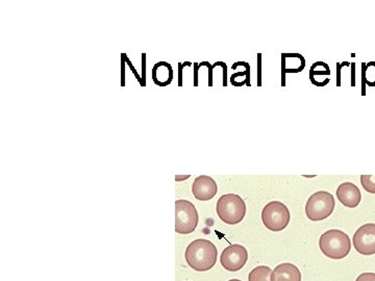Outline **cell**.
<instances>
[{"label": "cell", "mask_w": 375, "mask_h": 281, "mask_svg": "<svg viewBox=\"0 0 375 281\" xmlns=\"http://www.w3.org/2000/svg\"><path fill=\"white\" fill-rule=\"evenodd\" d=\"M217 257L218 250L215 245L205 239L195 240L186 249V262L197 272L211 270L216 265Z\"/></svg>", "instance_id": "6da1fadb"}, {"label": "cell", "mask_w": 375, "mask_h": 281, "mask_svg": "<svg viewBox=\"0 0 375 281\" xmlns=\"http://www.w3.org/2000/svg\"><path fill=\"white\" fill-rule=\"evenodd\" d=\"M319 247L326 257L333 259H342L351 252V239L341 230H328L320 238Z\"/></svg>", "instance_id": "7a4b0ae2"}, {"label": "cell", "mask_w": 375, "mask_h": 281, "mask_svg": "<svg viewBox=\"0 0 375 281\" xmlns=\"http://www.w3.org/2000/svg\"><path fill=\"white\" fill-rule=\"evenodd\" d=\"M216 211L222 222L228 225H236L244 219L246 205L239 195L226 194L220 197Z\"/></svg>", "instance_id": "3957f363"}, {"label": "cell", "mask_w": 375, "mask_h": 281, "mask_svg": "<svg viewBox=\"0 0 375 281\" xmlns=\"http://www.w3.org/2000/svg\"><path fill=\"white\" fill-rule=\"evenodd\" d=\"M336 201L330 193L319 191L310 197L305 205V215L311 221L326 220L334 213Z\"/></svg>", "instance_id": "277c9868"}, {"label": "cell", "mask_w": 375, "mask_h": 281, "mask_svg": "<svg viewBox=\"0 0 375 281\" xmlns=\"http://www.w3.org/2000/svg\"><path fill=\"white\" fill-rule=\"evenodd\" d=\"M290 220V211L280 201H271L262 211V221L270 232H282L289 225Z\"/></svg>", "instance_id": "5b68a950"}, {"label": "cell", "mask_w": 375, "mask_h": 281, "mask_svg": "<svg viewBox=\"0 0 375 281\" xmlns=\"http://www.w3.org/2000/svg\"><path fill=\"white\" fill-rule=\"evenodd\" d=\"M196 207L188 200L175 201V232L177 234H192L198 225Z\"/></svg>", "instance_id": "8992f818"}, {"label": "cell", "mask_w": 375, "mask_h": 281, "mask_svg": "<svg viewBox=\"0 0 375 281\" xmlns=\"http://www.w3.org/2000/svg\"><path fill=\"white\" fill-rule=\"evenodd\" d=\"M248 261V251L242 245H230L222 251L220 263L224 269L230 272H237L242 269Z\"/></svg>", "instance_id": "52a82bcc"}, {"label": "cell", "mask_w": 375, "mask_h": 281, "mask_svg": "<svg viewBox=\"0 0 375 281\" xmlns=\"http://www.w3.org/2000/svg\"><path fill=\"white\" fill-rule=\"evenodd\" d=\"M353 246L362 255H375V224L367 223L361 226L353 236Z\"/></svg>", "instance_id": "ba28073f"}, {"label": "cell", "mask_w": 375, "mask_h": 281, "mask_svg": "<svg viewBox=\"0 0 375 281\" xmlns=\"http://www.w3.org/2000/svg\"><path fill=\"white\" fill-rule=\"evenodd\" d=\"M218 186L213 178L207 175L195 178L192 186V193L197 200L209 201L217 194Z\"/></svg>", "instance_id": "9c48e42d"}, {"label": "cell", "mask_w": 375, "mask_h": 281, "mask_svg": "<svg viewBox=\"0 0 375 281\" xmlns=\"http://www.w3.org/2000/svg\"><path fill=\"white\" fill-rule=\"evenodd\" d=\"M337 198L344 207L355 209L361 202V191L353 182H344L337 190Z\"/></svg>", "instance_id": "30bf717a"}, {"label": "cell", "mask_w": 375, "mask_h": 281, "mask_svg": "<svg viewBox=\"0 0 375 281\" xmlns=\"http://www.w3.org/2000/svg\"><path fill=\"white\" fill-rule=\"evenodd\" d=\"M305 60L299 54H282V86H285L286 73H301L305 69Z\"/></svg>", "instance_id": "8fae6325"}, {"label": "cell", "mask_w": 375, "mask_h": 281, "mask_svg": "<svg viewBox=\"0 0 375 281\" xmlns=\"http://www.w3.org/2000/svg\"><path fill=\"white\" fill-rule=\"evenodd\" d=\"M271 281H301V273L296 266L282 264L272 271Z\"/></svg>", "instance_id": "7c38bea8"}, {"label": "cell", "mask_w": 375, "mask_h": 281, "mask_svg": "<svg viewBox=\"0 0 375 281\" xmlns=\"http://www.w3.org/2000/svg\"><path fill=\"white\" fill-rule=\"evenodd\" d=\"M173 71L168 63H158L152 70V79H154L156 85L164 86L169 85L173 81Z\"/></svg>", "instance_id": "4fadbf2b"}, {"label": "cell", "mask_w": 375, "mask_h": 281, "mask_svg": "<svg viewBox=\"0 0 375 281\" xmlns=\"http://www.w3.org/2000/svg\"><path fill=\"white\" fill-rule=\"evenodd\" d=\"M272 270L267 266H259L249 273L248 281H271Z\"/></svg>", "instance_id": "5bb4252c"}, {"label": "cell", "mask_w": 375, "mask_h": 281, "mask_svg": "<svg viewBox=\"0 0 375 281\" xmlns=\"http://www.w3.org/2000/svg\"><path fill=\"white\" fill-rule=\"evenodd\" d=\"M330 69L328 64L324 62H317L313 64L310 70V79H316L317 77H322V75H330Z\"/></svg>", "instance_id": "9a60e30c"}, {"label": "cell", "mask_w": 375, "mask_h": 281, "mask_svg": "<svg viewBox=\"0 0 375 281\" xmlns=\"http://www.w3.org/2000/svg\"><path fill=\"white\" fill-rule=\"evenodd\" d=\"M363 81L370 87L375 86V62L363 64Z\"/></svg>", "instance_id": "2e32d148"}, {"label": "cell", "mask_w": 375, "mask_h": 281, "mask_svg": "<svg viewBox=\"0 0 375 281\" xmlns=\"http://www.w3.org/2000/svg\"><path fill=\"white\" fill-rule=\"evenodd\" d=\"M361 184L366 192L375 194V175H362Z\"/></svg>", "instance_id": "e0dca14e"}, {"label": "cell", "mask_w": 375, "mask_h": 281, "mask_svg": "<svg viewBox=\"0 0 375 281\" xmlns=\"http://www.w3.org/2000/svg\"><path fill=\"white\" fill-rule=\"evenodd\" d=\"M356 281H375V273H363Z\"/></svg>", "instance_id": "ac0fdd59"}, {"label": "cell", "mask_w": 375, "mask_h": 281, "mask_svg": "<svg viewBox=\"0 0 375 281\" xmlns=\"http://www.w3.org/2000/svg\"><path fill=\"white\" fill-rule=\"evenodd\" d=\"M230 281H241V280H230Z\"/></svg>", "instance_id": "d6986e66"}]
</instances>
